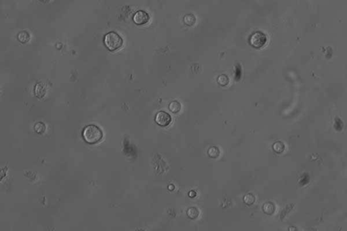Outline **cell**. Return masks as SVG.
I'll return each mask as SVG.
<instances>
[{
	"mask_svg": "<svg viewBox=\"0 0 347 231\" xmlns=\"http://www.w3.org/2000/svg\"><path fill=\"white\" fill-rule=\"evenodd\" d=\"M105 43L109 50L115 51L122 46L123 39L117 33L110 32L105 37Z\"/></svg>",
	"mask_w": 347,
	"mask_h": 231,
	"instance_id": "cell-2",
	"label": "cell"
},
{
	"mask_svg": "<svg viewBox=\"0 0 347 231\" xmlns=\"http://www.w3.org/2000/svg\"><path fill=\"white\" fill-rule=\"evenodd\" d=\"M218 82L219 83L220 85H221L222 86H226L228 84L229 82V79L228 78V77L226 75H222L218 78Z\"/></svg>",
	"mask_w": 347,
	"mask_h": 231,
	"instance_id": "cell-14",
	"label": "cell"
},
{
	"mask_svg": "<svg viewBox=\"0 0 347 231\" xmlns=\"http://www.w3.org/2000/svg\"><path fill=\"white\" fill-rule=\"evenodd\" d=\"M83 136L87 142L94 144L99 142L102 139V132L98 126L90 125L87 126L83 130Z\"/></svg>",
	"mask_w": 347,
	"mask_h": 231,
	"instance_id": "cell-1",
	"label": "cell"
},
{
	"mask_svg": "<svg viewBox=\"0 0 347 231\" xmlns=\"http://www.w3.org/2000/svg\"><path fill=\"white\" fill-rule=\"evenodd\" d=\"M266 36L263 33L256 32L250 38V43L255 48H261L266 42Z\"/></svg>",
	"mask_w": 347,
	"mask_h": 231,
	"instance_id": "cell-3",
	"label": "cell"
},
{
	"mask_svg": "<svg viewBox=\"0 0 347 231\" xmlns=\"http://www.w3.org/2000/svg\"><path fill=\"white\" fill-rule=\"evenodd\" d=\"M168 189H169L170 190H173L174 189V186L172 185H170V186H168Z\"/></svg>",
	"mask_w": 347,
	"mask_h": 231,
	"instance_id": "cell-16",
	"label": "cell"
},
{
	"mask_svg": "<svg viewBox=\"0 0 347 231\" xmlns=\"http://www.w3.org/2000/svg\"><path fill=\"white\" fill-rule=\"evenodd\" d=\"M18 39L19 40V42H21L22 43H25L26 42H28L29 40L30 39V35L29 34V33L25 31H22L21 32H20L18 35Z\"/></svg>",
	"mask_w": 347,
	"mask_h": 231,
	"instance_id": "cell-9",
	"label": "cell"
},
{
	"mask_svg": "<svg viewBox=\"0 0 347 231\" xmlns=\"http://www.w3.org/2000/svg\"><path fill=\"white\" fill-rule=\"evenodd\" d=\"M134 22L136 25H144L148 23L150 20V16L147 12L145 11L140 10L136 12V14L133 18Z\"/></svg>",
	"mask_w": 347,
	"mask_h": 231,
	"instance_id": "cell-5",
	"label": "cell"
},
{
	"mask_svg": "<svg viewBox=\"0 0 347 231\" xmlns=\"http://www.w3.org/2000/svg\"><path fill=\"white\" fill-rule=\"evenodd\" d=\"M187 216L191 219H195L198 217L199 212V210L196 208V207H191L187 210Z\"/></svg>",
	"mask_w": 347,
	"mask_h": 231,
	"instance_id": "cell-10",
	"label": "cell"
},
{
	"mask_svg": "<svg viewBox=\"0 0 347 231\" xmlns=\"http://www.w3.org/2000/svg\"><path fill=\"white\" fill-rule=\"evenodd\" d=\"M285 146L281 142H277L273 145V149L277 153H282L284 150Z\"/></svg>",
	"mask_w": 347,
	"mask_h": 231,
	"instance_id": "cell-13",
	"label": "cell"
},
{
	"mask_svg": "<svg viewBox=\"0 0 347 231\" xmlns=\"http://www.w3.org/2000/svg\"><path fill=\"white\" fill-rule=\"evenodd\" d=\"M220 151L218 149L216 146H212L211 148H209L208 150V155L209 157H211L212 158H216L219 156Z\"/></svg>",
	"mask_w": 347,
	"mask_h": 231,
	"instance_id": "cell-12",
	"label": "cell"
},
{
	"mask_svg": "<svg viewBox=\"0 0 347 231\" xmlns=\"http://www.w3.org/2000/svg\"><path fill=\"white\" fill-rule=\"evenodd\" d=\"M243 200H244V202L247 204V205H252L253 203L255 202L256 198H255V197L252 195V194L249 193V194H247V195L244 197V199H243Z\"/></svg>",
	"mask_w": 347,
	"mask_h": 231,
	"instance_id": "cell-11",
	"label": "cell"
},
{
	"mask_svg": "<svg viewBox=\"0 0 347 231\" xmlns=\"http://www.w3.org/2000/svg\"><path fill=\"white\" fill-rule=\"evenodd\" d=\"M196 22L195 16L192 14H188L185 16L184 22L188 26H193Z\"/></svg>",
	"mask_w": 347,
	"mask_h": 231,
	"instance_id": "cell-8",
	"label": "cell"
},
{
	"mask_svg": "<svg viewBox=\"0 0 347 231\" xmlns=\"http://www.w3.org/2000/svg\"><path fill=\"white\" fill-rule=\"evenodd\" d=\"M181 104L178 101H173L170 104L169 108L170 110L174 113H178L181 109Z\"/></svg>",
	"mask_w": 347,
	"mask_h": 231,
	"instance_id": "cell-7",
	"label": "cell"
},
{
	"mask_svg": "<svg viewBox=\"0 0 347 231\" xmlns=\"http://www.w3.org/2000/svg\"><path fill=\"white\" fill-rule=\"evenodd\" d=\"M189 196L191 197H195L196 196V193L195 191H191L189 193Z\"/></svg>",
	"mask_w": 347,
	"mask_h": 231,
	"instance_id": "cell-15",
	"label": "cell"
},
{
	"mask_svg": "<svg viewBox=\"0 0 347 231\" xmlns=\"http://www.w3.org/2000/svg\"><path fill=\"white\" fill-rule=\"evenodd\" d=\"M155 121L161 126H168L172 122L171 115L165 111H160L156 115Z\"/></svg>",
	"mask_w": 347,
	"mask_h": 231,
	"instance_id": "cell-4",
	"label": "cell"
},
{
	"mask_svg": "<svg viewBox=\"0 0 347 231\" xmlns=\"http://www.w3.org/2000/svg\"><path fill=\"white\" fill-rule=\"evenodd\" d=\"M263 211L267 214H272L275 211V206L273 203L267 202L263 206Z\"/></svg>",
	"mask_w": 347,
	"mask_h": 231,
	"instance_id": "cell-6",
	"label": "cell"
}]
</instances>
